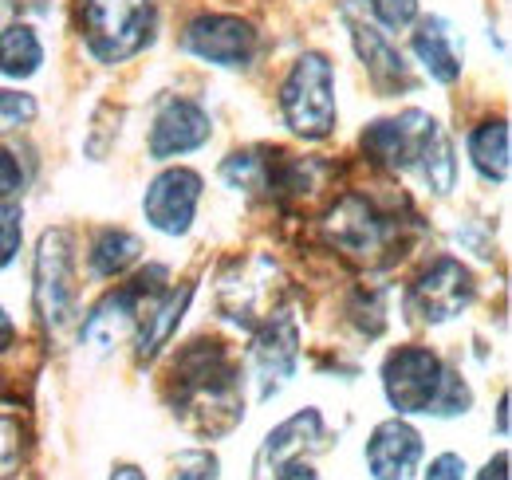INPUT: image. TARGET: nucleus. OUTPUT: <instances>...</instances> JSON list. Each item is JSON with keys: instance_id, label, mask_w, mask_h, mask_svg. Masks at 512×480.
Instances as JSON below:
<instances>
[{"instance_id": "nucleus-1", "label": "nucleus", "mask_w": 512, "mask_h": 480, "mask_svg": "<svg viewBox=\"0 0 512 480\" xmlns=\"http://www.w3.org/2000/svg\"><path fill=\"white\" fill-rule=\"evenodd\" d=\"M174 414L197 437H221L245 418L237 370L217 339H197L174 359Z\"/></svg>"}, {"instance_id": "nucleus-2", "label": "nucleus", "mask_w": 512, "mask_h": 480, "mask_svg": "<svg viewBox=\"0 0 512 480\" xmlns=\"http://www.w3.org/2000/svg\"><path fill=\"white\" fill-rule=\"evenodd\" d=\"M323 233L339 252H347L363 264H390L394 256H402L398 252L402 248V221L394 213L379 209L363 193L339 197L323 221Z\"/></svg>"}, {"instance_id": "nucleus-3", "label": "nucleus", "mask_w": 512, "mask_h": 480, "mask_svg": "<svg viewBox=\"0 0 512 480\" xmlns=\"http://www.w3.org/2000/svg\"><path fill=\"white\" fill-rule=\"evenodd\" d=\"M83 32L95 60H130L154 36V0H83Z\"/></svg>"}, {"instance_id": "nucleus-4", "label": "nucleus", "mask_w": 512, "mask_h": 480, "mask_svg": "<svg viewBox=\"0 0 512 480\" xmlns=\"http://www.w3.org/2000/svg\"><path fill=\"white\" fill-rule=\"evenodd\" d=\"M280 107L300 138H327L335 130V79L320 52L300 56L280 87Z\"/></svg>"}, {"instance_id": "nucleus-5", "label": "nucleus", "mask_w": 512, "mask_h": 480, "mask_svg": "<svg viewBox=\"0 0 512 480\" xmlns=\"http://www.w3.org/2000/svg\"><path fill=\"white\" fill-rule=\"evenodd\" d=\"M446 362L430 347H398L383 362V390L386 402L398 414H434L438 394L446 386Z\"/></svg>"}, {"instance_id": "nucleus-6", "label": "nucleus", "mask_w": 512, "mask_h": 480, "mask_svg": "<svg viewBox=\"0 0 512 480\" xmlns=\"http://www.w3.org/2000/svg\"><path fill=\"white\" fill-rule=\"evenodd\" d=\"M158 280H166V268H150L134 284H123L111 296H103V303L83 323V339L91 347H99V351H111L115 343H123L130 331L146 319V311L154 307V300H158V292H162Z\"/></svg>"}, {"instance_id": "nucleus-7", "label": "nucleus", "mask_w": 512, "mask_h": 480, "mask_svg": "<svg viewBox=\"0 0 512 480\" xmlns=\"http://www.w3.org/2000/svg\"><path fill=\"white\" fill-rule=\"evenodd\" d=\"M36 311L48 331H64L75 315V272H71V237L52 229L40 237L36 252Z\"/></svg>"}, {"instance_id": "nucleus-8", "label": "nucleus", "mask_w": 512, "mask_h": 480, "mask_svg": "<svg viewBox=\"0 0 512 480\" xmlns=\"http://www.w3.org/2000/svg\"><path fill=\"white\" fill-rule=\"evenodd\" d=\"M438 134H442V126L426 111H406L398 119L371 122L367 134H363V150L390 170H410V166L422 162V154L430 150V142Z\"/></svg>"}, {"instance_id": "nucleus-9", "label": "nucleus", "mask_w": 512, "mask_h": 480, "mask_svg": "<svg viewBox=\"0 0 512 480\" xmlns=\"http://www.w3.org/2000/svg\"><path fill=\"white\" fill-rule=\"evenodd\" d=\"M473 292H477V284H473L469 268L442 256L410 288V311L418 319H426V323H446V319L461 315L473 303Z\"/></svg>"}, {"instance_id": "nucleus-10", "label": "nucleus", "mask_w": 512, "mask_h": 480, "mask_svg": "<svg viewBox=\"0 0 512 480\" xmlns=\"http://www.w3.org/2000/svg\"><path fill=\"white\" fill-rule=\"evenodd\" d=\"M276 264L268 256H253L245 264H233V272L221 280V307L229 319H237L241 327H256L260 319L272 315L276 307Z\"/></svg>"}, {"instance_id": "nucleus-11", "label": "nucleus", "mask_w": 512, "mask_h": 480, "mask_svg": "<svg viewBox=\"0 0 512 480\" xmlns=\"http://www.w3.org/2000/svg\"><path fill=\"white\" fill-rule=\"evenodd\" d=\"M300 359V327L288 311H276L264 319V327L256 331L253 343V374H256V394L272 398L296 370Z\"/></svg>"}, {"instance_id": "nucleus-12", "label": "nucleus", "mask_w": 512, "mask_h": 480, "mask_svg": "<svg viewBox=\"0 0 512 480\" xmlns=\"http://www.w3.org/2000/svg\"><path fill=\"white\" fill-rule=\"evenodd\" d=\"M186 52L197 60H209L217 67H245L256 52V32L249 20L241 16H197L190 20L186 36H182Z\"/></svg>"}, {"instance_id": "nucleus-13", "label": "nucleus", "mask_w": 512, "mask_h": 480, "mask_svg": "<svg viewBox=\"0 0 512 480\" xmlns=\"http://www.w3.org/2000/svg\"><path fill=\"white\" fill-rule=\"evenodd\" d=\"M197 201H201V178L193 170L178 166V170H166V174H158V178L150 181L142 209H146V221L158 233L182 237V233H190Z\"/></svg>"}, {"instance_id": "nucleus-14", "label": "nucleus", "mask_w": 512, "mask_h": 480, "mask_svg": "<svg viewBox=\"0 0 512 480\" xmlns=\"http://www.w3.org/2000/svg\"><path fill=\"white\" fill-rule=\"evenodd\" d=\"M367 465L375 480H414L422 465V437L414 425L390 418L375 425L371 441H367Z\"/></svg>"}, {"instance_id": "nucleus-15", "label": "nucleus", "mask_w": 512, "mask_h": 480, "mask_svg": "<svg viewBox=\"0 0 512 480\" xmlns=\"http://www.w3.org/2000/svg\"><path fill=\"white\" fill-rule=\"evenodd\" d=\"M213 134V122L209 115L190 103V99H174L162 107V115L154 119V130H150V154L158 162L166 158H178V154H190L197 146H205Z\"/></svg>"}, {"instance_id": "nucleus-16", "label": "nucleus", "mask_w": 512, "mask_h": 480, "mask_svg": "<svg viewBox=\"0 0 512 480\" xmlns=\"http://www.w3.org/2000/svg\"><path fill=\"white\" fill-rule=\"evenodd\" d=\"M351 36H355V48H359V56L367 63V75H371V83H375L379 91L398 95V91L414 87L402 52L386 40L379 28H371V24H363V20H351Z\"/></svg>"}, {"instance_id": "nucleus-17", "label": "nucleus", "mask_w": 512, "mask_h": 480, "mask_svg": "<svg viewBox=\"0 0 512 480\" xmlns=\"http://www.w3.org/2000/svg\"><path fill=\"white\" fill-rule=\"evenodd\" d=\"M320 445H323L320 414H316V410H304V414L288 418L284 425H276V429L264 437L256 465H260V473H264V477H272L276 469H284L288 461H296L304 449H320Z\"/></svg>"}, {"instance_id": "nucleus-18", "label": "nucleus", "mask_w": 512, "mask_h": 480, "mask_svg": "<svg viewBox=\"0 0 512 480\" xmlns=\"http://www.w3.org/2000/svg\"><path fill=\"white\" fill-rule=\"evenodd\" d=\"M414 56L438 83H453L461 75V44H457V32L449 28V20H442V16H430L418 24Z\"/></svg>"}, {"instance_id": "nucleus-19", "label": "nucleus", "mask_w": 512, "mask_h": 480, "mask_svg": "<svg viewBox=\"0 0 512 480\" xmlns=\"http://www.w3.org/2000/svg\"><path fill=\"white\" fill-rule=\"evenodd\" d=\"M193 300V284H182L178 292H170V296H162V300H154V307L146 311V319H142V335H138V362H150L170 339H174V331H178V323H182V315H186V307Z\"/></svg>"}, {"instance_id": "nucleus-20", "label": "nucleus", "mask_w": 512, "mask_h": 480, "mask_svg": "<svg viewBox=\"0 0 512 480\" xmlns=\"http://www.w3.org/2000/svg\"><path fill=\"white\" fill-rule=\"evenodd\" d=\"M469 158H473L477 174L485 181L509 178V122H481L469 134Z\"/></svg>"}, {"instance_id": "nucleus-21", "label": "nucleus", "mask_w": 512, "mask_h": 480, "mask_svg": "<svg viewBox=\"0 0 512 480\" xmlns=\"http://www.w3.org/2000/svg\"><path fill=\"white\" fill-rule=\"evenodd\" d=\"M44 63V48L36 40V32L28 24H12L0 32V71L12 79H28L36 75Z\"/></svg>"}, {"instance_id": "nucleus-22", "label": "nucleus", "mask_w": 512, "mask_h": 480, "mask_svg": "<svg viewBox=\"0 0 512 480\" xmlns=\"http://www.w3.org/2000/svg\"><path fill=\"white\" fill-rule=\"evenodd\" d=\"M138 256H142L138 237H130L123 229H107V233H99L95 248H91V268H95V276H123Z\"/></svg>"}, {"instance_id": "nucleus-23", "label": "nucleus", "mask_w": 512, "mask_h": 480, "mask_svg": "<svg viewBox=\"0 0 512 480\" xmlns=\"http://www.w3.org/2000/svg\"><path fill=\"white\" fill-rule=\"evenodd\" d=\"M221 178L229 181L233 189L264 193V189H268V150H241V154H229L225 166H221Z\"/></svg>"}, {"instance_id": "nucleus-24", "label": "nucleus", "mask_w": 512, "mask_h": 480, "mask_svg": "<svg viewBox=\"0 0 512 480\" xmlns=\"http://www.w3.org/2000/svg\"><path fill=\"white\" fill-rule=\"evenodd\" d=\"M422 174H426V181H430V189L434 193H449L453 189V178H457V162H453V146H449L446 130L430 142V150L422 154Z\"/></svg>"}, {"instance_id": "nucleus-25", "label": "nucleus", "mask_w": 512, "mask_h": 480, "mask_svg": "<svg viewBox=\"0 0 512 480\" xmlns=\"http://www.w3.org/2000/svg\"><path fill=\"white\" fill-rule=\"evenodd\" d=\"M36 119V99L20 91H0V134H12Z\"/></svg>"}, {"instance_id": "nucleus-26", "label": "nucleus", "mask_w": 512, "mask_h": 480, "mask_svg": "<svg viewBox=\"0 0 512 480\" xmlns=\"http://www.w3.org/2000/svg\"><path fill=\"white\" fill-rule=\"evenodd\" d=\"M20 453H24V441H20V421L0 414V480H12L20 469Z\"/></svg>"}, {"instance_id": "nucleus-27", "label": "nucleus", "mask_w": 512, "mask_h": 480, "mask_svg": "<svg viewBox=\"0 0 512 480\" xmlns=\"http://www.w3.org/2000/svg\"><path fill=\"white\" fill-rule=\"evenodd\" d=\"M367 8H371V16L390 28V32H398V28H406V24H414L418 20V0H363Z\"/></svg>"}, {"instance_id": "nucleus-28", "label": "nucleus", "mask_w": 512, "mask_h": 480, "mask_svg": "<svg viewBox=\"0 0 512 480\" xmlns=\"http://www.w3.org/2000/svg\"><path fill=\"white\" fill-rule=\"evenodd\" d=\"M20 209L16 205H4L0 201V268H8L20 252V237H24V225H20Z\"/></svg>"}, {"instance_id": "nucleus-29", "label": "nucleus", "mask_w": 512, "mask_h": 480, "mask_svg": "<svg viewBox=\"0 0 512 480\" xmlns=\"http://www.w3.org/2000/svg\"><path fill=\"white\" fill-rule=\"evenodd\" d=\"M174 480H217V457L205 449H190L174 461Z\"/></svg>"}, {"instance_id": "nucleus-30", "label": "nucleus", "mask_w": 512, "mask_h": 480, "mask_svg": "<svg viewBox=\"0 0 512 480\" xmlns=\"http://www.w3.org/2000/svg\"><path fill=\"white\" fill-rule=\"evenodd\" d=\"M20 185H24V174H20L16 158L8 150H0V201H8L12 193H20Z\"/></svg>"}, {"instance_id": "nucleus-31", "label": "nucleus", "mask_w": 512, "mask_h": 480, "mask_svg": "<svg viewBox=\"0 0 512 480\" xmlns=\"http://www.w3.org/2000/svg\"><path fill=\"white\" fill-rule=\"evenodd\" d=\"M426 480H465V461H461L457 453H442V457L430 465Z\"/></svg>"}, {"instance_id": "nucleus-32", "label": "nucleus", "mask_w": 512, "mask_h": 480, "mask_svg": "<svg viewBox=\"0 0 512 480\" xmlns=\"http://www.w3.org/2000/svg\"><path fill=\"white\" fill-rule=\"evenodd\" d=\"M276 480H320V477H316L312 465H304V461H288L284 469H276Z\"/></svg>"}, {"instance_id": "nucleus-33", "label": "nucleus", "mask_w": 512, "mask_h": 480, "mask_svg": "<svg viewBox=\"0 0 512 480\" xmlns=\"http://www.w3.org/2000/svg\"><path fill=\"white\" fill-rule=\"evenodd\" d=\"M477 480H509V453H497V457L481 469V477Z\"/></svg>"}, {"instance_id": "nucleus-34", "label": "nucleus", "mask_w": 512, "mask_h": 480, "mask_svg": "<svg viewBox=\"0 0 512 480\" xmlns=\"http://www.w3.org/2000/svg\"><path fill=\"white\" fill-rule=\"evenodd\" d=\"M12 343V319H8V311L0 307V351Z\"/></svg>"}, {"instance_id": "nucleus-35", "label": "nucleus", "mask_w": 512, "mask_h": 480, "mask_svg": "<svg viewBox=\"0 0 512 480\" xmlns=\"http://www.w3.org/2000/svg\"><path fill=\"white\" fill-rule=\"evenodd\" d=\"M111 480H146V473H142V469H134V465H119V469L111 473Z\"/></svg>"}, {"instance_id": "nucleus-36", "label": "nucleus", "mask_w": 512, "mask_h": 480, "mask_svg": "<svg viewBox=\"0 0 512 480\" xmlns=\"http://www.w3.org/2000/svg\"><path fill=\"white\" fill-rule=\"evenodd\" d=\"M501 433H509V394L501 398Z\"/></svg>"}]
</instances>
